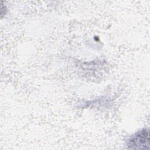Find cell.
<instances>
[{
  "label": "cell",
  "instance_id": "cell-1",
  "mask_svg": "<svg viewBox=\"0 0 150 150\" xmlns=\"http://www.w3.org/2000/svg\"><path fill=\"white\" fill-rule=\"evenodd\" d=\"M149 131L144 129L133 135L128 141V146L131 149H149Z\"/></svg>",
  "mask_w": 150,
  "mask_h": 150
}]
</instances>
